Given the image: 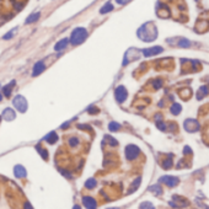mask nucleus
<instances>
[{"label": "nucleus", "mask_w": 209, "mask_h": 209, "mask_svg": "<svg viewBox=\"0 0 209 209\" xmlns=\"http://www.w3.org/2000/svg\"><path fill=\"white\" fill-rule=\"evenodd\" d=\"M156 36H157V30H156L155 25L151 24V22L143 25L140 29L138 30V37L143 41H145V42L154 41L156 38Z\"/></svg>", "instance_id": "f257e3e1"}, {"label": "nucleus", "mask_w": 209, "mask_h": 209, "mask_svg": "<svg viewBox=\"0 0 209 209\" xmlns=\"http://www.w3.org/2000/svg\"><path fill=\"white\" fill-rule=\"evenodd\" d=\"M87 37V31L84 27H76L70 34V43L73 46H78L82 43Z\"/></svg>", "instance_id": "f03ea898"}, {"label": "nucleus", "mask_w": 209, "mask_h": 209, "mask_svg": "<svg viewBox=\"0 0 209 209\" xmlns=\"http://www.w3.org/2000/svg\"><path fill=\"white\" fill-rule=\"evenodd\" d=\"M12 103H14V106H15V108L17 111H20L21 113H25L27 111V101H26V99L24 96L17 95L15 99H14Z\"/></svg>", "instance_id": "7ed1b4c3"}, {"label": "nucleus", "mask_w": 209, "mask_h": 209, "mask_svg": "<svg viewBox=\"0 0 209 209\" xmlns=\"http://www.w3.org/2000/svg\"><path fill=\"white\" fill-rule=\"evenodd\" d=\"M139 154H140V149H139L137 145L129 144V145L125 146V157H127L128 160H130V161L137 159Z\"/></svg>", "instance_id": "20e7f679"}, {"label": "nucleus", "mask_w": 209, "mask_h": 209, "mask_svg": "<svg viewBox=\"0 0 209 209\" xmlns=\"http://www.w3.org/2000/svg\"><path fill=\"white\" fill-rule=\"evenodd\" d=\"M115 97H116L117 102H120V103H123L125 100H127L128 92H127V90H125V87L123 85H120L115 90Z\"/></svg>", "instance_id": "39448f33"}, {"label": "nucleus", "mask_w": 209, "mask_h": 209, "mask_svg": "<svg viewBox=\"0 0 209 209\" xmlns=\"http://www.w3.org/2000/svg\"><path fill=\"white\" fill-rule=\"evenodd\" d=\"M183 127L187 132L193 133V132H197L199 129V124L196 120H186L185 123H183Z\"/></svg>", "instance_id": "423d86ee"}, {"label": "nucleus", "mask_w": 209, "mask_h": 209, "mask_svg": "<svg viewBox=\"0 0 209 209\" xmlns=\"http://www.w3.org/2000/svg\"><path fill=\"white\" fill-rule=\"evenodd\" d=\"M159 182L160 183H165L166 186H169V187H175V186L178 185L180 180L177 177H173V176H162L161 178L159 180Z\"/></svg>", "instance_id": "0eeeda50"}, {"label": "nucleus", "mask_w": 209, "mask_h": 209, "mask_svg": "<svg viewBox=\"0 0 209 209\" xmlns=\"http://www.w3.org/2000/svg\"><path fill=\"white\" fill-rule=\"evenodd\" d=\"M164 52V48L162 47H151V48H146V49H143V54L145 57H152V55H156L159 53Z\"/></svg>", "instance_id": "6e6552de"}, {"label": "nucleus", "mask_w": 209, "mask_h": 209, "mask_svg": "<svg viewBox=\"0 0 209 209\" xmlns=\"http://www.w3.org/2000/svg\"><path fill=\"white\" fill-rule=\"evenodd\" d=\"M46 69V65L43 62H37L36 64L33 65V69H32V76H37L39 75L42 72H43Z\"/></svg>", "instance_id": "1a4fd4ad"}, {"label": "nucleus", "mask_w": 209, "mask_h": 209, "mask_svg": "<svg viewBox=\"0 0 209 209\" xmlns=\"http://www.w3.org/2000/svg\"><path fill=\"white\" fill-rule=\"evenodd\" d=\"M15 111L11 110V108H6L4 110V112H3V118L5 121H12V120H15Z\"/></svg>", "instance_id": "9d476101"}, {"label": "nucleus", "mask_w": 209, "mask_h": 209, "mask_svg": "<svg viewBox=\"0 0 209 209\" xmlns=\"http://www.w3.org/2000/svg\"><path fill=\"white\" fill-rule=\"evenodd\" d=\"M14 173H15V176H16L17 178H22V177L26 176V170H25L24 166L16 165L15 169H14Z\"/></svg>", "instance_id": "9b49d317"}, {"label": "nucleus", "mask_w": 209, "mask_h": 209, "mask_svg": "<svg viewBox=\"0 0 209 209\" xmlns=\"http://www.w3.org/2000/svg\"><path fill=\"white\" fill-rule=\"evenodd\" d=\"M82 203L86 208H96L97 207L96 200L92 197H84L82 198Z\"/></svg>", "instance_id": "f8f14e48"}, {"label": "nucleus", "mask_w": 209, "mask_h": 209, "mask_svg": "<svg viewBox=\"0 0 209 209\" xmlns=\"http://www.w3.org/2000/svg\"><path fill=\"white\" fill-rule=\"evenodd\" d=\"M68 43H69V39H68V38H63V39H60L59 42H57V43H55L54 49H55V51H62V49H64V48L68 46Z\"/></svg>", "instance_id": "ddd939ff"}, {"label": "nucleus", "mask_w": 209, "mask_h": 209, "mask_svg": "<svg viewBox=\"0 0 209 209\" xmlns=\"http://www.w3.org/2000/svg\"><path fill=\"white\" fill-rule=\"evenodd\" d=\"M15 84H16V81H15V80H12L10 84H8L6 86L3 87V92H4V95H5L6 97H9V96L11 95V91H12L14 86H15Z\"/></svg>", "instance_id": "4468645a"}, {"label": "nucleus", "mask_w": 209, "mask_h": 209, "mask_svg": "<svg viewBox=\"0 0 209 209\" xmlns=\"http://www.w3.org/2000/svg\"><path fill=\"white\" fill-rule=\"evenodd\" d=\"M44 140H46L48 144H54V143H57V142H58V134L54 133V132H52V133H49V134L46 135Z\"/></svg>", "instance_id": "2eb2a0df"}, {"label": "nucleus", "mask_w": 209, "mask_h": 209, "mask_svg": "<svg viewBox=\"0 0 209 209\" xmlns=\"http://www.w3.org/2000/svg\"><path fill=\"white\" fill-rule=\"evenodd\" d=\"M112 10H113V5L108 1V3H106V4H104L102 8L100 9V14H102V15H103V14H107V12L112 11Z\"/></svg>", "instance_id": "dca6fc26"}, {"label": "nucleus", "mask_w": 209, "mask_h": 209, "mask_svg": "<svg viewBox=\"0 0 209 209\" xmlns=\"http://www.w3.org/2000/svg\"><path fill=\"white\" fill-rule=\"evenodd\" d=\"M181 111H182V107H181L180 103H173L172 106H171V113H172V115L177 116V115H180Z\"/></svg>", "instance_id": "f3484780"}, {"label": "nucleus", "mask_w": 209, "mask_h": 209, "mask_svg": "<svg viewBox=\"0 0 209 209\" xmlns=\"http://www.w3.org/2000/svg\"><path fill=\"white\" fill-rule=\"evenodd\" d=\"M39 16H41V12H36V14H33V15H31V16L27 17V20H26V24H33V22H36V21L39 19Z\"/></svg>", "instance_id": "a211bd4d"}, {"label": "nucleus", "mask_w": 209, "mask_h": 209, "mask_svg": "<svg viewBox=\"0 0 209 209\" xmlns=\"http://www.w3.org/2000/svg\"><path fill=\"white\" fill-rule=\"evenodd\" d=\"M140 177H138L135 181H134V182L133 183H132V186H130V188H129V190H128V193H133L134 191H137V188L139 187V185H140Z\"/></svg>", "instance_id": "6ab92c4d"}, {"label": "nucleus", "mask_w": 209, "mask_h": 209, "mask_svg": "<svg viewBox=\"0 0 209 209\" xmlns=\"http://www.w3.org/2000/svg\"><path fill=\"white\" fill-rule=\"evenodd\" d=\"M197 95H198V96H197V99H198V100H200L202 97L207 96V95H208V87H207V86H202V87H199Z\"/></svg>", "instance_id": "aec40b11"}, {"label": "nucleus", "mask_w": 209, "mask_h": 209, "mask_svg": "<svg viewBox=\"0 0 209 209\" xmlns=\"http://www.w3.org/2000/svg\"><path fill=\"white\" fill-rule=\"evenodd\" d=\"M108 129H110V132H117L121 129V124L117 122H111L108 124Z\"/></svg>", "instance_id": "412c9836"}, {"label": "nucleus", "mask_w": 209, "mask_h": 209, "mask_svg": "<svg viewBox=\"0 0 209 209\" xmlns=\"http://www.w3.org/2000/svg\"><path fill=\"white\" fill-rule=\"evenodd\" d=\"M171 166H172V155H169V159L162 161V167L167 170V169H170Z\"/></svg>", "instance_id": "4be33fe9"}, {"label": "nucleus", "mask_w": 209, "mask_h": 209, "mask_svg": "<svg viewBox=\"0 0 209 209\" xmlns=\"http://www.w3.org/2000/svg\"><path fill=\"white\" fill-rule=\"evenodd\" d=\"M96 185H97L96 180H95V178H90V180H87V181H86L85 187H86V188H90V190H92V188H95V187H96Z\"/></svg>", "instance_id": "5701e85b"}, {"label": "nucleus", "mask_w": 209, "mask_h": 209, "mask_svg": "<svg viewBox=\"0 0 209 209\" xmlns=\"http://www.w3.org/2000/svg\"><path fill=\"white\" fill-rule=\"evenodd\" d=\"M177 46H180V47H185V48H188V47L191 46V42L188 41V39H186V38H180V41H178Z\"/></svg>", "instance_id": "b1692460"}, {"label": "nucleus", "mask_w": 209, "mask_h": 209, "mask_svg": "<svg viewBox=\"0 0 209 209\" xmlns=\"http://www.w3.org/2000/svg\"><path fill=\"white\" fill-rule=\"evenodd\" d=\"M149 191L150 192H154V194H161L162 193V190H161V187H160L159 185H155V186H151L150 188H149Z\"/></svg>", "instance_id": "393cba45"}, {"label": "nucleus", "mask_w": 209, "mask_h": 209, "mask_svg": "<svg viewBox=\"0 0 209 209\" xmlns=\"http://www.w3.org/2000/svg\"><path fill=\"white\" fill-rule=\"evenodd\" d=\"M79 144V139L75 138V137H72L70 139H69V145L73 146V148H75V146H78Z\"/></svg>", "instance_id": "a878e982"}, {"label": "nucleus", "mask_w": 209, "mask_h": 209, "mask_svg": "<svg viewBox=\"0 0 209 209\" xmlns=\"http://www.w3.org/2000/svg\"><path fill=\"white\" fill-rule=\"evenodd\" d=\"M37 150L39 151V154L42 155V157H43L44 160H48V151L46 149H42V148H39V146H37Z\"/></svg>", "instance_id": "bb28decb"}, {"label": "nucleus", "mask_w": 209, "mask_h": 209, "mask_svg": "<svg viewBox=\"0 0 209 209\" xmlns=\"http://www.w3.org/2000/svg\"><path fill=\"white\" fill-rule=\"evenodd\" d=\"M87 111H89V113H90V115H95V113H99V108H96V107H94V106L89 107V108H87Z\"/></svg>", "instance_id": "cd10ccee"}, {"label": "nucleus", "mask_w": 209, "mask_h": 209, "mask_svg": "<svg viewBox=\"0 0 209 209\" xmlns=\"http://www.w3.org/2000/svg\"><path fill=\"white\" fill-rule=\"evenodd\" d=\"M106 139L108 140V143H111V145H112V146H116L118 144V142L116 140V139H113L112 137H106Z\"/></svg>", "instance_id": "c85d7f7f"}, {"label": "nucleus", "mask_w": 209, "mask_h": 209, "mask_svg": "<svg viewBox=\"0 0 209 209\" xmlns=\"http://www.w3.org/2000/svg\"><path fill=\"white\" fill-rule=\"evenodd\" d=\"M152 84H154V87L155 89H160V87H161V85H162V81L161 80H155Z\"/></svg>", "instance_id": "c756f323"}, {"label": "nucleus", "mask_w": 209, "mask_h": 209, "mask_svg": "<svg viewBox=\"0 0 209 209\" xmlns=\"http://www.w3.org/2000/svg\"><path fill=\"white\" fill-rule=\"evenodd\" d=\"M156 127H157L159 129H161V130H165V129H166V125H165V123H162V122H156Z\"/></svg>", "instance_id": "7c9ffc66"}, {"label": "nucleus", "mask_w": 209, "mask_h": 209, "mask_svg": "<svg viewBox=\"0 0 209 209\" xmlns=\"http://www.w3.org/2000/svg\"><path fill=\"white\" fill-rule=\"evenodd\" d=\"M79 129H85V130H91V127L90 125H85V124H78Z\"/></svg>", "instance_id": "2f4dec72"}, {"label": "nucleus", "mask_w": 209, "mask_h": 209, "mask_svg": "<svg viewBox=\"0 0 209 209\" xmlns=\"http://www.w3.org/2000/svg\"><path fill=\"white\" fill-rule=\"evenodd\" d=\"M154 205L150 204V202H144L143 204H140V208H152Z\"/></svg>", "instance_id": "473e14b6"}, {"label": "nucleus", "mask_w": 209, "mask_h": 209, "mask_svg": "<svg viewBox=\"0 0 209 209\" xmlns=\"http://www.w3.org/2000/svg\"><path fill=\"white\" fill-rule=\"evenodd\" d=\"M14 32H15V30L11 31V32H9V33H6L5 36H4V39H9V38H11V37L14 36Z\"/></svg>", "instance_id": "72a5a7b5"}, {"label": "nucleus", "mask_w": 209, "mask_h": 209, "mask_svg": "<svg viewBox=\"0 0 209 209\" xmlns=\"http://www.w3.org/2000/svg\"><path fill=\"white\" fill-rule=\"evenodd\" d=\"M116 1H117V4H120V5H124V4L129 3L130 0H116Z\"/></svg>", "instance_id": "f704fd0d"}, {"label": "nucleus", "mask_w": 209, "mask_h": 209, "mask_svg": "<svg viewBox=\"0 0 209 209\" xmlns=\"http://www.w3.org/2000/svg\"><path fill=\"white\" fill-rule=\"evenodd\" d=\"M15 9H16L17 11H20L21 9H22V4H15Z\"/></svg>", "instance_id": "c9c22d12"}, {"label": "nucleus", "mask_w": 209, "mask_h": 209, "mask_svg": "<svg viewBox=\"0 0 209 209\" xmlns=\"http://www.w3.org/2000/svg\"><path fill=\"white\" fill-rule=\"evenodd\" d=\"M185 152H187V154H186V155H190V154H192V151H191V149H190V148H188V146H186V148H185Z\"/></svg>", "instance_id": "e433bc0d"}, {"label": "nucleus", "mask_w": 209, "mask_h": 209, "mask_svg": "<svg viewBox=\"0 0 209 209\" xmlns=\"http://www.w3.org/2000/svg\"><path fill=\"white\" fill-rule=\"evenodd\" d=\"M68 125H69V123H64V124L62 125V129H65V128L68 127Z\"/></svg>", "instance_id": "4c0bfd02"}, {"label": "nucleus", "mask_w": 209, "mask_h": 209, "mask_svg": "<svg viewBox=\"0 0 209 209\" xmlns=\"http://www.w3.org/2000/svg\"><path fill=\"white\" fill-rule=\"evenodd\" d=\"M3 100V96H1V94H0V101H1Z\"/></svg>", "instance_id": "58836bf2"}]
</instances>
